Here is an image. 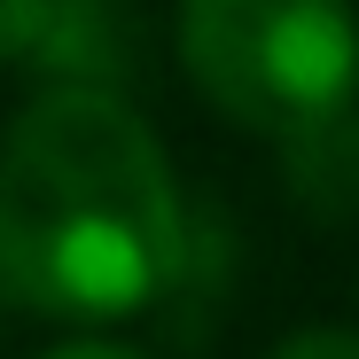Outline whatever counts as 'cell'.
<instances>
[{
  "mask_svg": "<svg viewBox=\"0 0 359 359\" xmlns=\"http://www.w3.org/2000/svg\"><path fill=\"white\" fill-rule=\"evenodd\" d=\"M180 180L126 94L39 86L0 133V289L47 320L149 313L180 258Z\"/></svg>",
  "mask_w": 359,
  "mask_h": 359,
  "instance_id": "1",
  "label": "cell"
},
{
  "mask_svg": "<svg viewBox=\"0 0 359 359\" xmlns=\"http://www.w3.org/2000/svg\"><path fill=\"white\" fill-rule=\"evenodd\" d=\"M180 63L219 117L289 141L359 102V16L351 0H180Z\"/></svg>",
  "mask_w": 359,
  "mask_h": 359,
  "instance_id": "2",
  "label": "cell"
},
{
  "mask_svg": "<svg viewBox=\"0 0 359 359\" xmlns=\"http://www.w3.org/2000/svg\"><path fill=\"white\" fill-rule=\"evenodd\" d=\"M24 63L47 86L126 94L133 71H141V16H133V0H47Z\"/></svg>",
  "mask_w": 359,
  "mask_h": 359,
  "instance_id": "3",
  "label": "cell"
},
{
  "mask_svg": "<svg viewBox=\"0 0 359 359\" xmlns=\"http://www.w3.org/2000/svg\"><path fill=\"white\" fill-rule=\"evenodd\" d=\"M234 266H243V234L219 203H188V226H180V258H172V281L156 297V320L172 344H203L234 297Z\"/></svg>",
  "mask_w": 359,
  "mask_h": 359,
  "instance_id": "4",
  "label": "cell"
},
{
  "mask_svg": "<svg viewBox=\"0 0 359 359\" xmlns=\"http://www.w3.org/2000/svg\"><path fill=\"white\" fill-rule=\"evenodd\" d=\"M281 180L313 219H359V102L281 141Z\"/></svg>",
  "mask_w": 359,
  "mask_h": 359,
  "instance_id": "5",
  "label": "cell"
},
{
  "mask_svg": "<svg viewBox=\"0 0 359 359\" xmlns=\"http://www.w3.org/2000/svg\"><path fill=\"white\" fill-rule=\"evenodd\" d=\"M266 359H359V328H297L281 351Z\"/></svg>",
  "mask_w": 359,
  "mask_h": 359,
  "instance_id": "6",
  "label": "cell"
},
{
  "mask_svg": "<svg viewBox=\"0 0 359 359\" xmlns=\"http://www.w3.org/2000/svg\"><path fill=\"white\" fill-rule=\"evenodd\" d=\"M39 8L47 0H0V63H24V47L39 32Z\"/></svg>",
  "mask_w": 359,
  "mask_h": 359,
  "instance_id": "7",
  "label": "cell"
},
{
  "mask_svg": "<svg viewBox=\"0 0 359 359\" xmlns=\"http://www.w3.org/2000/svg\"><path fill=\"white\" fill-rule=\"evenodd\" d=\"M39 359H156L141 344H117V336H71V344H47Z\"/></svg>",
  "mask_w": 359,
  "mask_h": 359,
  "instance_id": "8",
  "label": "cell"
},
{
  "mask_svg": "<svg viewBox=\"0 0 359 359\" xmlns=\"http://www.w3.org/2000/svg\"><path fill=\"white\" fill-rule=\"evenodd\" d=\"M0 313H8V289H0Z\"/></svg>",
  "mask_w": 359,
  "mask_h": 359,
  "instance_id": "9",
  "label": "cell"
}]
</instances>
